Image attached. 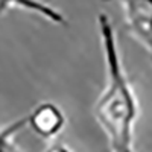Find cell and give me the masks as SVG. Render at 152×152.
Listing matches in <instances>:
<instances>
[{"mask_svg":"<svg viewBox=\"0 0 152 152\" xmlns=\"http://www.w3.org/2000/svg\"><path fill=\"white\" fill-rule=\"evenodd\" d=\"M28 126V117H20L0 128V152H21L14 142V137Z\"/></svg>","mask_w":152,"mask_h":152,"instance_id":"5","label":"cell"},{"mask_svg":"<svg viewBox=\"0 0 152 152\" xmlns=\"http://www.w3.org/2000/svg\"><path fill=\"white\" fill-rule=\"evenodd\" d=\"M28 126L41 138L56 137L66 126V116L53 102H41L28 114Z\"/></svg>","mask_w":152,"mask_h":152,"instance_id":"3","label":"cell"},{"mask_svg":"<svg viewBox=\"0 0 152 152\" xmlns=\"http://www.w3.org/2000/svg\"><path fill=\"white\" fill-rule=\"evenodd\" d=\"M96 20L102 43L107 82L94 102L93 113L107 135L111 152H134V128L140 113L138 100L125 73L111 18L105 12H100Z\"/></svg>","mask_w":152,"mask_h":152,"instance_id":"1","label":"cell"},{"mask_svg":"<svg viewBox=\"0 0 152 152\" xmlns=\"http://www.w3.org/2000/svg\"><path fill=\"white\" fill-rule=\"evenodd\" d=\"M116 2L129 35L143 46L152 62V0H107Z\"/></svg>","mask_w":152,"mask_h":152,"instance_id":"2","label":"cell"},{"mask_svg":"<svg viewBox=\"0 0 152 152\" xmlns=\"http://www.w3.org/2000/svg\"><path fill=\"white\" fill-rule=\"evenodd\" d=\"M12 8H20L32 12V14H38L53 24H67L66 15L58 8L43 2V0H0V14H5Z\"/></svg>","mask_w":152,"mask_h":152,"instance_id":"4","label":"cell"},{"mask_svg":"<svg viewBox=\"0 0 152 152\" xmlns=\"http://www.w3.org/2000/svg\"><path fill=\"white\" fill-rule=\"evenodd\" d=\"M46 152H73V151L69 149L66 145H53L49 149H46Z\"/></svg>","mask_w":152,"mask_h":152,"instance_id":"6","label":"cell"}]
</instances>
